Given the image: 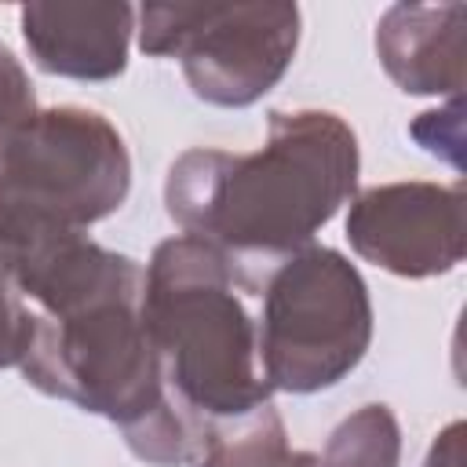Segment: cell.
I'll use <instances>...</instances> for the list:
<instances>
[{
    "instance_id": "cell-1",
    "label": "cell",
    "mask_w": 467,
    "mask_h": 467,
    "mask_svg": "<svg viewBox=\"0 0 467 467\" xmlns=\"http://www.w3.org/2000/svg\"><path fill=\"white\" fill-rule=\"evenodd\" d=\"M358 179L354 131L332 113H274L255 153L190 150L168 175V212L241 263L277 266L332 219Z\"/></svg>"
},
{
    "instance_id": "cell-2",
    "label": "cell",
    "mask_w": 467,
    "mask_h": 467,
    "mask_svg": "<svg viewBox=\"0 0 467 467\" xmlns=\"http://www.w3.org/2000/svg\"><path fill=\"white\" fill-rule=\"evenodd\" d=\"M234 259L212 241H164L146 270L142 321L153 339L164 394L204 423L237 420L270 401L255 368V325L234 296Z\"/></svg>"
},
{
    "instance_id": "cell-3",
    "label": "cell",
    "mask_w": 467,
    "mask_h": 467,
    "mask_svg": "<svg viewBox=\"0 0 467 467\" xmlns=\"http://www.w3.org/2000/svg\"><path fill=\"white\" fill-rule=\"evenodd\" d=\"M128 150L91 109L29 113L0 131V241L33 234H84L120 208Z\"/></svg>"
},
{
    "instance_id": "cell-4",
    "label": "cell",
    "mask_w": 467,
    "mask_h": 467,
    "mask_svg": "<svg viewBox=\"0 0 467 467\" xmlns=\"http://www.w3.org/2000/svg\"><path fill=\"white\" fill-rule=\"evenodd\" d=\"M372 336V306L358 270L332 248L292 252L270 270L255 350L266 387L321 390L347 376Z\"/></svg>"
},
{
    "instance_id": "cell-5",
    "label": "cell",
    "mask_w": 467,
    "mask_h": 467,
    "mask_svg": "<svg viewBox=\"0 0 467 467\" xmlns=\"http://www.w3.org/2000/svg\"><path fill=\"white\" fill-rule=\"evenodd\" d=\"M299 40L288 4H150L142 51L182 58L193 91L219 106H248L285 73Z\"/></svg>"
},
{
    "instance_id": "cell-6",
    "label": "cell",
    "mask_w": 467,
    "mask_h": 467,
    "mask_svg": "<svg viewBox=\"0 0 467 467\" xmlns=\"http://www.w3.org/2000/svg\"><path fill=\"white\" fill-rule=\"evenodd\" d=\"M347 237L358 255L401 277L445 274L463 259V193L431 182L368 190L347 215Z\"/></svg>"
},
{
    "instance_id": "cell-7",
    "label": "cell",
    "mask_w": 467,
    "mask_h": 467,
    "mask_svg": "<svg viewBox=\"0 0 467 467\" xmlns=\"http://www.w3.org/2000/svg\"><path fill=\"white\" fill-rule=\"evenodd\" d=\"M131 15L128 4H29L22 7V36L40 69L106 80L128 62Z\"/></svg>"
},
{
    "instance_id": "cell-8",
    "label": "cell",
    "mask_w": 467,
    "mask_h": 467,
    "mask_svg": "<svg viewBox=\"0 0 467 467\" xmlns=\"http://www.w3.org/2000/svg\"><path fill=\"white\" fill-rule=\"evenodd\" d=\"M376 44L387 73L405 91L463 88V4L390 7Z\"/></svg>"
},
{
    "instance_id": "cell-9",
    "label": "cell",
    "mask_w": 467,
    "mask_h": 467,
    "mask_svg": "<svg viewBox=\"0 0 467 467\" xmlns=\"http://www.w3.org/2000/svg\"><path fill=\"white\" fill-rule=\"evenodd\" d=\"M398 463V423L387 405H365L343 420L328 441L321 467H394Z\"/></svg>"
},
{
    "instance_id": "cell-10",
    "label": "cell",
    "mask_w": 467,
    "mask_h": 467,
    "mask_svg": "<svg viewBox=\"0 0 467 467\" xmlns=\"http://www.w3.org/2000/svg\"><path fill=\"white\" fill-rule=\"evenodd\" d=\"M29 306L0 266V365H18L29 347Z\"/></svg>"
},
{
    "instance_id": "cell-11",
    "label": "cell",
    "mask_w": 467,
    "mask_h": 467,
    "mask_svg": "<svg viewBox=\"0 0 467 467\" xmlns=\"http://www.w3.org/2000/svg\"><path fill=\"white\" fill-rule=\"evenodd\" d=\"M33 109V91L22 73V66L11 58V51L0 44V131L26 120Z\"/></svg>"
},
{
    "instance_id": "cell-12",
    "label": "cell",
    "mask_w": 467,
    "mask_h": 467,
    "mask_svg": "<svg viewBox=\"0 0 467 467\" xmlns=\"http://www.w3.org/2000/svg\"><path fill=\"white\" fill-rule=\"evenodd\" d=\"M427 467H460V423H452V427L441 434V441L431 449Z\"/></svg>"
},
{
    "instance_id": "cell-13",
    "label": "cell",
    "mask_w": 467,
    "mask_h": 467,
    "mask_svg": "<svg viewBox=\"0 0 467 467\" xmlns=\"http://www.w3.org/2000/svg\"><path fill=\"white\" fill-rule=\"evenodd\" d=\"M270 467H321L310 452H285V456H277Z\"/></svg>"
}]
</instances>
